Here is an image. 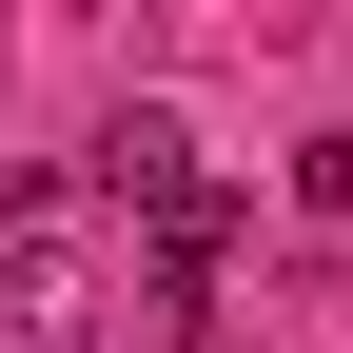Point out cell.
<instances>
[{
	"instance_id": "cell-1",
	"label": "cell",
	"mask_w": 353,
	"mask_h": 353,
	"mask_svg": "<svg viewBox=\"0 0 353 353\" xmlns=\"http://www.w3.org/2000/svg\"><path fill=\"white\" fill-rule=\"evenodd\" d=\"M79 216H99V176H59V157H20V176H0V314H59V294H79Z\"/></svg>"
}]
</instances>
